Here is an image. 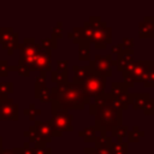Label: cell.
I'll return each instance as SVG.
<instances>
[{
  "instance_id": "1",
  "label": "cell",
  "mask_w": 154,
  "mask_h": 154,
  "mask_svg": "<svg viewBox=\"0 0 154 154\" xmlns=\"http://www.w3.org/2000/svg\"><path fill=\"white\" fill-rule=\"evenodd\" d=\"M90 103V96L81 84L67 82L51 89V111L83 109Z\"/></svg>"
},
{
  "instance_id": "2",
  "label": "cell",
  "mask_w": 154,
  "mask_h": 154,
  "mask_svg": "<svg viewBox=\"0 0 154 154\" xmlns=\"http://www.w3.org/2000/svg\"><path fill=\"white\" fill-rule=\"evenodd\" d=\"M89 112L95 117V128L100 135L109 136L123 123V111L112 107L106 97L105 93L94 97V102L89 103Z\"/></svg>"
},
{
  "instance_id": "3",
  "label": "cell",
  "mask_w": 154,
  "mask_h": 154,
  "mask_svg": "<svg viewBox=\"0 0 154 154\" xmlns=\"http://www.w3.org/2000/svg\"><path fill=\"white\" fill-rule=\"evenodd\" d=\"M152 60H137L134 61L129 67H126L122 73L124 77V83L130 88H134L135 83H143L149 72L152 71Z\"/></svg>"
},
{
  "instance_id": "4",
  "label": "cell",
  "mask_w": 154,
  "mask_h": 154,
  "mask_svg": "<svg viewBox=\"0 0 154 154\" xmlns=\"http://www.w3.org/2000/svg\"><path fill=\"white\" fill-rule=\"evenodd\" d=\"M88 22L94 26L91 43L96 49H106L107 45L112 42V28H109L106 22L101 20L99 16H90Z\"/></svg>"
},
{
  "instance_id": "5",
  "label": "cell",
  "mask_w": 154,
  "mask_h": 154,
  "mask_svg": "<svg viewBox=\"0 0 154 154\" xmlns=\"http://www.w3.org/2000/svg\"><path fill=\"white\" fill-rule=\"evenodd\" d=\"M52 112V137H60L63 132L73 131V116L69 111H51Z\"/></svg>"
},
{
  "instance_id": "6",
  "label": "cell",
  "mask_w": 154,
  "mask_h": 154,
  "mask_svg": "<svg viewBox=\"0 0 154 154\" xmlns=\"http://www.w3.org/2000/svg\"><path fill=\"white\" fill-rule=\"evenodd\" d=\"M106 81H107L106 77L93 72L89 67V73L87 75V77L84 78V81L82 82L81 85L84 88V90L88 93V95L91 99V97H96V96L101 95L102 93H105Z\"/></svg>"
},
{
  "instance_id": "7",
  "label": "cell",
  "mask_w": 154,
  "mask_h": 154,
  "mask_svg": "<svg viewBox=\"0 0 154 154\" xmlns=\"http://www.w3.org/2000/svg\"><path fill=\"white\" fill-rule=\"evenodd\" d=\"M116 59L112 58L111 54L107 55H99L96 54L93 60H89V67L93 72L103 76V77H111L112 75V67L116 66Z\"/></svg>"
},
{
  "instance_id": "8",
  "label": "cell",
  "mask_w": 154,
  "mask_h": 154,
  "mask_svg": "<svg viewBox=\"0 0 154 154\" xmlns=\"http://www.w3.org/2000/svg\"><path fill=\"white\" fill-rule=\"evenodd\" d=\"M29 131L38 140L45 143H49L52 141V123L51 120L40 122L35 120L34 125L29 128Z\"/></svg>"
},
{
  "instance_id": "9",
  "label": "cell",
  "mask_w": 154,
  "mask_h": 154,
  "mask_svg": "<svg viewBox=\"0 0 154 154\" xmlns=\"http://www.w3.org/2000/svg\"><path fill=\"white\" fill-rule=\"evenodd\" d=\"M18 103L11 97L0 103V122L1 120H18Z\"/></svg>"
},
{
  "instance_id": "10",
  "label": "cell",
  "mask_w": 154,
  "mask_h": 154,
  "mask_svg": "<svg viewBox=\"0 0 154 154\" xmlns=\"http://www.w3.org/2000/svg\"><path fill=\"white\" fill-rule=\"evenodd\" d=\"M109 94L129 106V87L124 82H112Z\"/></svg>"
},
{
  "instance_id": "11",
  "label": "cell",
  "mask_w": 154,
  "mask_h": 154,
  "mask_svg": "<svg viewBox=\"0 0 154 154\" xmlns=\"http://www.w3.org/2000/svg\"><path fill=\"white\" fill-rule=\"evenodd\" d=\"M138 36L142 38H154V16H144L138 23Z\"/></svg>"
},
{
  "instance_id": "12",
  "label": "cell",
  "mask_w": 154,
  "mask_h": 154,
  "mask_svg": "<svg viewBox=\"0 0 154 154\" xmlns=\"http://www.w3.org/2000/svg\"><path fill=\"white\" fill-rule=\"evenodd\" d=\"M132 55H134V49H123V52L119 55H117L116 67H117L118 72H123L126 67H129L135 61Z\"/></svg>"
},
{
  "instance_id": "13",
  "label": "cell",
  "mask_w": 154,
  "mask_h": 154,
  "mask_svg": "<svg viewBox=\"0 0 154 154\" xmlns=\"http://www.w3.org/2000/svg\"><path fill=\"white\" fill-rule=\"evenodd\" d=\"M51 61H52V51L43 49L38 55L35 61V71H52L51 67Z\"/></svg>"
},
{
  "instance_id": "14",
  "label": "cell",
  "mask_w": 154,
  "mask_h": 154,
  "mask_svg": "<svg viewBox=\"0 0 154 154\" xmlns=\"http://www.w3.org/2000/svg\"><path fill=\"white\" fill-rule=\"evenodd\" d=\"M149 99V93H129V106H132L134 109H143Z\"/></svg>"
},
{
  "instance_id": "15",
  "label": "cell",
  "mask_w": 154,
  "mask_h": 154,
  "mask_svg": "<svg viewBox=\"0 0 154 154\" xmlns=\"http://www.w3.org/2000/svg\"><path fill=\"white\" fill-rule=\"evenodd\" d=\"M18 45H19V34L16 32V31H13L12 36L5 43L1 45V48L2 49H6L8 55H12L13 52H14V49L18 48Z\"/></svg>"
},
{
  "instance_id": "16",
  "label": "cell",
  "mask_w": 154,
  "mask_h": 154,
  "mask_svg": "<svg viewBox=\"0 0 154 154\" xmlns=\"http://www.w3.org/2000/svg\"><path fill=\"white\" fill-rule=\"evenodd\" d=\"M73 72H75V77L72 79V83H75V84H82V82L84 81V78L89 73V65H85V66L75 65L73 66Z\"/></svg>"
},
{
  "instance_id": "17",
  "label": "cell",
  "mask_w": 154,
  "mask_h": 154,
  "mask_svg": "<svg viewBox=\"0 0 154 154\" xmlns=\"http://www.w3.org/2000/svg\"><path fill=\"white\" fill-rule=\"evenodd\" d=\"M99 132L96 130V128L93 125V126H88V128H84L82 131L78 132V136L83 138L84 142L89 143V142H95L96 137H97Z\"/></svg>"
},
{
  "instance_id": "18",
  "label": "cell",
  "mask_w": 154,
  "mask_h": 154,
  "mask_svg": "<svg viewBox=\"0 0 154 154\" xmlns=\"http://www.w3.org/2000/svg\"><path fill=\"white\" fill-rule=\"evenodd\" d=\"M77 46H78V60L89 61L90 60V43L83 41Z\"/></svg>"
},
{
  "instance_id": "19",
  "label": "cell",
  "mask_w": 154,
  "mask_h": 154,
  "mask_svg": "<svg viewBox=\"0 0 154 154\" xmlns=\"http://www.w3.org/2000/svg\"><path fill=\"white\" fill-rule=\"evenodd\" d=\"M95 149H105V148H111L112 147V137L106 136V135H97L95 140Z\"/></svg>"
},
{
  "instance_id": "20",
  "label": "cell",
  "mask_w": 154,
  "mask_h": 154,
  "mask_svg": "<svg viewBox=\"0 0 154 154\" xmlns=\"http://www.w3.org/2000/svg\"><path fill=\"white\" fill-rule=\"evenodd\" d=\"M51 81L53 83H55L57 85H61V84H66L69 82V77H67V72H59V71H51Z\"/></svg>"
},
{
  "instance_id": "21",
  "label": "cell",
  "mask_w": 154,
  "mask_h": 154,
  "mask_svg": "<svg viewBox=\"0 0 154 154\" xmlns=\"http://www.w3.org/2000/svg\"><path fill=\"white\" fill-rule=\"evenodd\" d=\"M67 36H69V38L72 40V42L75 45H79L81 42H83V28L75 26L72 29V31L67 32Z\"/></svg>"
},
{
  "instance_id": "22",
  "label": "cell",
  "mask_w": 154,
  "mask_h": 154,
  "mask_svg": "<svg viewBox=\"0 0 154 154\" xmlns=\"http://www.w3.org/2000/svg\"><path fill=\"white\" fill-rule=\"evenodd\" d=\"M82 28H83V41L88 42V43H91L93 34H94V26L89 22H84Z\"/></svg>"
},
{
  "instance_id": "23",
  "label": "cell",
  "mask_w": 154,
  "mask_h": 154,
  "mask_svg": "<svg viewBox=\"0 0 154 154\" xmlns=\"http://www.w3.org/2000/svg\"><path fill=\"white\" fill-rule=\"evenodd\" d=\"M129 134V128L126 125H120L119 128H117L113 134L111 135V137H117V143H122L123 142V138L126 137Z\"/></svg>"
},
{
  "instance_id": "24",
  "label": "cell",
  "mask_w": 154,
  "mask_h": 154,
  "mask_svg": "<svg viewBox=\"0 0 154 154\" xmlns=\"http://www.w3.org/2000/svg\"><path fill=\"white\" fill-rule=\"evenodd\" d=\"M143 136H144V131L140 130V128L137 125H134L132 130L129 131L126 137H128V142H138L140 138L143 137Z\"/></svg>"
},
{
  "instance_id": "25",
  "label": "cell",
  "mask_w": 154,
  "mask_h": 154,
  "mask_svg": "<svg viewBox=\"0 0 154 154\" xmlns=\"http://www.w3.org/2000/svg\"><path fill=\"white\" fill-rule=\"evenodd\" d=\"M58 40L53 36L51 37H45L41 40V46L43 49H48V51H52V49H55L58 47Z\"/></svg>"
},
{
  "instance_id": "26",
  "label": "cell",
  "mask_w": 154,
  "mask_h": 154,
  "mask_svg": "<svg viewBox=\"0 0 154 154\" xmlns=\"http://www.w3.org/2000/svg\"><path fill=\"white\" fill-rule=\"evenodd\" d=\"M111 152L112 154H126L128 153V142H122V143H117L113 142L112 147H111Z\"/></svg>"
},
{
  "instance_id": "27",
  "label": "cell",
  "mask_w": 154,
  "mask_h": 154,
  "mask_svg": "<svg viewBox=\"0 0 154 154\" xmlns=\"http://www.w3.org/2000/svg\"><path fill=\"white\" fill-rule=\"evenodd\" d=\"M35 97L38 99L41 102H51V89L48 87L42 88L38 93L35 94Z\"/></svg>"
},
{
  "instance_id": "28",
  "label": "cell",
  "mask_w": 154,
  "mask_h": 154,
  "mask_svg": "<svg viewBox=\"0 0 154 154\" xmlns=\"http://www.w3.org/2000/svg\"><path fill=\"white\" fill-rule=\"evenodd\" d=\"M12 152L14 154H34V148L26 141V142H24V146L23 147H16V148L12 149Z\"/></svg>"
},
{
  "instance_id": "29",
  "label": "cell",
  "mask_w": 154,
  "mask_h": 154,
  "mask_svg": "<svg viewBox=\"0 0 154 154\" xmlns=\"http://www.w3.org/2000/svg\"><path fill=\"white\" fill-rule=\"evenodd\" d=\"M13 34V28H1L0 26V45L5 43Z\"/></svg>"
},
{
  "instance_id": "30",
  "label": "cell",
  "mask_w": 154,
  "mask_h": 154,
  "mask_svg": "<svg viewBox=\"0 0 154 154\" xmlns=\"http://www.w3.org/2000/svg\"><path fill=\"white\" fill-rule=\"evenodd\" d=\"M0 93L2 94H12L13 93V83L12 82H0Z\"/></svg>"
},
{
  "instance_id": "31",
  "label": "cell",
  "mask_w": 154,
  "mask_h": 154,
  "mask_svg": "<svg viewBox=\"0 0 154 154\" xmlns=\"http://www.w3.org/2000/svg\"><path fill=\"white\" fill-rule=\"evenodd\" d=\"M143 112L146 116H153L154 114V97H150L147 103L143 107Z\"/></svg>"
},
{
  "instance_id": "32",
  "label": "cell",
  "mask_w": 154,
  "mask_h": 154,
  "mask_svg": "<svg viewBox=\"0 0 154 154\" xmlns=\"http://www.w3.org/2000/svg\"><path fill=\"white\" fill-rule=\"evenodd\" d=\"M28 109H29V119H30V120H34V122H35V117L41 114V109H37V108H36V105L32 103V102L29 103Z\"/></svg>"
},
{
  "instance_id": "33",
  "label": "cell",
  "mask_w": 154,
  "mask_h": 154,
  "mask_svg": "<svg viewBox=\"0 0 154 154\" xmlns=\"http://www.w3.org/2000/svg\"><path fill=\"white\" fill-rule=\"evenodd\" d=\"M51 36L55 37L57 40L60 38V37L63 36V23H61V22H58V23H57V26L53 28V30H52V35H51Z\"/></svg>"
},
{
  "instance_id": "34",
  "label": "cell",
  "mask_w": 154,
  "mask_h": 154,
  "mask_svg": "<svg viewBox=\"0 0 154 154\" xmlns=\"http://www.w3.org/2000/svg\"><path fill=\"white\" fill-rule=\"evenodd\" d=\"M67 64L69 61L67 60H63V59H59L57 60V71L59 72H67Z\"/></svg>"
},
{
  "instance_id": "35",
  "label": "cell",
  "mask_w": 154,
  "mask_h": 154,
  "mask_svg": "<svg viewBox=\"0 0 154 154\" xmlns=\"http://www.w3.org/2000/svg\"><path fill=\"white\" fill-rule=\"evenodd\" d=\"M8 72V61L0 60V77H6Z\"/></svg>"
},
{
  "instance_id": "36",
  "label": "cell",
  "mask_w": 154,
  "mask_h": 154,
  "mask_svg": "<svg viewBox=\"0 0 154 154\" xmlns=\"http://www.w3.org/2000/svg\"><path fill=\"white\" fill-rule=\"evenodd\" d=\"M144 88H154V71H150L147 79L143 82Z\"/></svg>"
},
{
  "instance_id": "37",
  "label": "cell",
  "mask_w": 154,
  "mask_h": 154,
  "mask_svg": "<svg viewBox=\"0 0 154 154\" xmlns=\"http://www.w3.org/2000/svg\"><path fill=\"white\" fill-rule=\"evenodd\" d=\"M122 46L124 49H134V38L131 37H124L122 41Z\"/></svg>"
},
{
  "instance_id": "38",
  "label": "cell",
  "mask_w": 154,
  "mask_h": 154,
  "mask_svg": "<svg viewBox=\"0 0 154 154\" xmlns=\"http://www.w3.org/2000/svg\"><path fill=\"white\" fill-rule=\"evenodd\" d=\"M123 46H122V43H114V45H112L111 46V55L112 54H114V55H119L122 52H123Z\"/></svg>"
},
{
  "instance_id": "39",
  "label": "cell",
  "mask_w": 154,
  "mask_h": 154,
  "mask_svg": "<svg viewBox=\"0 0 154 154\" xmlns=\"http://www.w3.org/2000/svg\"><path fill=\"white\" fill-rule=\"evenodd\" d=\"M17 72H18L20 76H24V77H28V76L30 75V71H29L26 67H24V66H18V65H17Z\"/></svg>"
},
{
  "instance_id": "40",
  "label": "cell",
  "mask_w": 154,
  "mask_h": 154,
  "mask_svg": "<svg viewBox=\"0 0 154 154\" xmlns=\"http://www.w3.org/2000/svg\"><path fill=\"white\" fill-rule=\"evenodd\" d=\"M83 152L84 154H97V150L95 149V147H84Z\"/></svg>"
},
{
  "instance_id": "41",
  "label": "cell",
  "mask_w": 154,
  "mask_h": 154,
  "mask_svg": "<svg viewBox=\"0 0 154 154\" xmlns=\"http://www.w3.org/2000/svg\"><path fill=\"white\" fill-rule=\"evenodd\" d=\"M0 154H14L13 152H12V149H1L0 150Z\"/></svg>"
},
{
  "instance_id": "42",
  "label": "cell",
  "mask_w": 154,
  "mask_h": 154,
  "mask_svg": "<svg viewBox=\"0 0 154 154\" xmlns=\"http://www.w3.org/2000/svg\"><path fill=\"white\" fill-rule=\"evenodd\" d=\"M7 99H8V95H6V94H2V93H0V103H1L2 101L7 100Z\"/></svg>"
},
{
  "instance_id": "43",
  "label": "cell",
  "mask_w": 154,
  "mask_h": 154,
  "mask_svg": "<svg viewBox=\"0 0 154 154\" xmlns=\"http://www.w3.org/2000/svg\"><path fill=\"white\" fill-rule=\"evenodd\" d=\"M2 149V137L0 136V150Z\"/></svg>"
},
{
  "instance_id": "44",
  "label": "cell",
  "mask_w": 154,
  "mask_h": 154,
  "mask_svg": "<svg viewBox=\"0 0 154 154\" xmlns=\"http://www.w3.org/2000/svg\"><path fill=\"white\" fill-rule=\"evenodd\" d=\"M23 112H24V114H26V116H29V109H28V108H25V109H24Z\"/></svg>"
},
{
  "instance_id": "45",
  "label": "cell",
  "mask_w": 154,
  "mask_h": 154,
  "mask_svg": "<svg viewBox=\"0 0 154 154\" xmlns=\"http://www.w3.org/2000/svg\"><path fill=\"white\" fill-rule=\"evenodd\" d=\"M150 69H152V71H154V60H152V67Z\"/></svg>"
}]
</instances>
